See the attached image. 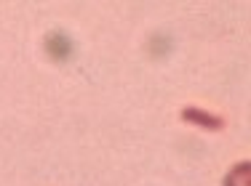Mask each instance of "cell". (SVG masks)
Returning a JSON list of instances; mask_svg holds the SVG:
<instances>
[{
    "mask_svg": "<svg viewBox=\"0 0 251 186\" xmlns=\"http://www.w3.org/2000/svg\"><path fill=\"white\" fill-rule=\"evenodd\" d=\"M182 120H184V123H190V125H195V128L211 130V133L225 130V117L214 115V112H206V109H201V106H184V109H182Z\"/></svg>",
    "mask_w": 251,
    "mask_h": 186,
    "instance_id": "6da1fadb",
    "label": "cell"
},
{
    "mask_svg": "<svg viewBox=\"0 0 251 186\" xmlns=\"http://www.w3.org/2000/svg\"><path fill=\"white\" fill-rule=\"evenodd\" d=\"M251 176V163H238L230 173L225 176L222 186H243V178Z\"/></svg>",
    "mask_w": 251,
    "mask_h": 186,
    "instance_id": "7a4b0ae2",
    "label": "cell"
},
{
    "mask_svg": "<svg viewBox=\"0 0 251 186\" xmlns=\"http://www.w3.org/2000/svg\"><path fill=\"white\" fill-rule=\"evenodd\" d=\"M243 186H251V176H249V178H243Z\"/></svg>",
    "mask_w": 251,
    "mask_h": 186,
    "instance_id": "3957f363",
    "label": "cell"
}]
</instances>
